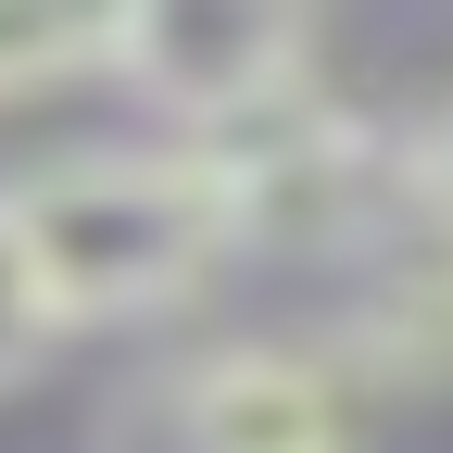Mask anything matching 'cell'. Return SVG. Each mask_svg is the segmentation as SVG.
Returning a JSON list of instances; mask_svg holds the SVG:
<instances>
[{
    "label": "cell",
    "mask_w": 453,
    "mask_h": 453,
    "mask_svg": "<svg viewBox=\"0 0 453 453\" xmlns=\"http://www.w3.org/2000/svg\"><path fill=\"white\" fill-rule=\"evenodd\" d=\"M0 189H13L26 265H38L64 340L76 327H151L226 265V202H214L189 139H76Z\"/></svg>",
    "instance_id": "cell-1"
},
{
    "label": "cell",
    "mask_w": 453,
    "mask_h": 453,
    "mask_svg": "<svg viewBox=\"0 0 453 453\" xmlns=\"http://www.w3.org/2000/svg\"><path fill=\"white\" fill-rule=\"evenodd\" d=\"M327 365L353 390H441L453 378V240L441 226L403 214L365 252L353 303H340V327H327Z\"/></svg>",
    "instance_id": "cell-5"
},
{
    "label": "cell",
    "mask_w": 453,
    "mask_h": 453,
    "mask_svg": "<svg viewBox=\"0 0 453 453\" xmlns=\"http://www.w3.org/2000/svg\"><path fill=\"white\" fill-rule=\"evenodd\" d=\"M202 151V177L226 202V252H378L390 226H403V151H390L378 127L340 88H290V101H265L240 113V127H214L189 139Z\"/></svg>",
    "instance_id": "cell-2"
},
{
    "label": "cell",
    "mask_w": 453,
    "mask_h": 453,
    "mask_svg": "<svg viewBox=\"0 0 453 453\" xmlns=\"http://www.w3.org/2000/svg\"><path fill=\"white\" fill-rule=\"evenodd\" d=\"M303 76H315V26L303 13H202V0L113 13V88L151 101V139H214L240 113L290 101Z\"/></svg>",
    "instance_id": "cell-4"
},
{
    "label": "cell",
    "mask_w": 453,
    "mask_h": 453,
    "mask_svg": "<svg viewBox=\"0 0 453 453\" xmlns=\"http://www.w3.org/2000/svg\"><path fill=\"white\" fill-rule=\"evenodd\" d=\"M113 76V13H50V0H0V113L50 101V88H101Z\"/></svg>",
    "instance_id": "cell-6"
},
{
    "label": "cell",
    "mask_w": 453,
    "mask_h": 453,
    "mask_svg": "<svg viewBox=\"0 0 453 453\" xmlns=\"http://www.w3.org/2000/svg\"><path fill=\"white\" fill-rule=\"evenodd\" d=\"M101 453H365V390L327 340H189L113 390Z\"/></svg>",
    "instance_id": "cell-3"
},
{
    "label": "cell",
    "mask_w": 453,
    "mask_h": 453,
    "mask_svg": "<svg viewBox=\"0 0 453 453\" xmlns=\"http://www.w3.org/2000/svg\"><path fill=\"white\" fill-rule=\"evenodd\" d=\"M403 214H416V226H441V240H453V101L428 113L416 139H403Z\"/></svg>",
    "instance_id": "cell-8"
},
{
    "label": "cell",
    "mask_w": 453,
    "mask_h": 453,
    "mask_svg": "<svg viewBox=\"0 0 453 453\" xmlns=\"http://www.w3.org/2000/svg\"><path fill=\"white\" fill-rule=\"evenodd\" d=\"M50 290H38V265H26V226H13V189H0V390H13L38 353H50Z\"/></svg>",
    "instance_id": "cell-7"
}]
</instances>
